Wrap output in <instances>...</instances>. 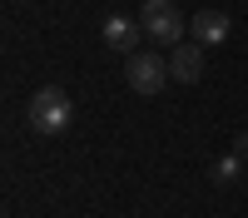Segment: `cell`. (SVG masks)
<instances>
[{"label":"cell","instance_id":"6da1fadb","mask_svg":"<svg viewBox=\"0 0 248 218\" xmlns=\"http://www.w3.org/2000/svg\"><path fill=\"white\" fill-rule=\"evenodd\" d=\"M25 124L35 129V134H65L70 124H75V99L65 94V89H55V85H45V89H35V99H30V109H25Z\"/></svg>","mask_w":248,"mask_h":218},{"label":"cell","instance_id":"7a4b0ae2","mask_svg":"<svg viewBox=\"0 0 248 218\" xmlns=\"http://www.w3.org/2000/svg\"><path fill=\"white\" fill-rule=\"evenodd\" d=\"M139 25H144V35H149L154 45H179L184 40V10L174 0H144Z\"/></svg>","mask_w":248,"mask_h":218},{"label":"cell","instance_id":"3957f363","mask_svg":"<svg viewBox=\"0 0 248 218\" xmlns=\"http://www.w3.org/2000/svg\"><path fill=\"white\" fill-rule=\"evenodd\" d=\"M124 79H129L134 94H159L174 74H169V59H159L154 50H134L129 59H124Z\"/></svg>","mask_w":248,"mask_h":218},{"label":"cell","instance_id":"277c9868","mask_svg":"<svg viewBox=\"0 0 248 218\" xmlns=\"http://www.w3.org/2000/svg\"><path fill=\"white\" fill-rule=\"evenodd\" d=\"M229 35H233V15H229V10H199V15H194V40H199L203 50L223 45Z\"/></svg>","mask_w":248,"mask_h":218},{"label":"cell","instance_id":"5b68a950","mask_svg":"<svg viewBox=\"0 0 248 218\" xmlns=\"http://www.w3.org/2000/svg\"><path fill=\"white\" fill-rule=\"evenodd\" d=\"M99 35H105V45H109V50L134 55V50H139V40H144V25H139V20H129V15H109Z\"/></svg>","mask_w":248,"mask_h":218},{"label":"cell","instance_id":"8992f818","mask_svg":"<svg viewBox=\"0 0 248 218\" xmlns=\"http://www.w3.org/2000/svg\"><path fill=\"white\" fill-rule=\"evenodd\" d=\"M169 74L179 79V85H199V74H203V45L194 40V45H174V55H169Z\"/></svg>","mask_w":248,"mask_h":218},{"label":"cell","instance_id":"52a82bcc","mask_svg":"<svg viewBox=\"0 0 248 218\" xmlns=\"http://www.w3.org/2000/svg\"><path fill=\"white\" fill-rule=\"evenodd\" d=\"M243 174H248V169H243L238 154H223V159H214V164H209V178H214L218 189H223V184H238Z\"/></svg>","mask_w":248,"mask_h":218},{"label":"cell","instance_id":"ba28073f","mask_svg":"<svg viewBox=\"0 0 248 218\" xmlns=\"http://www.w3.org/2000/svg\"><path fill=\"white\" fill-rule=\"evenodd\" d=\"M233 154H238L243 164H248V134H238V139H233Z\"/></svg>","mask_w":248,"mask_h":218}]
</instances>
